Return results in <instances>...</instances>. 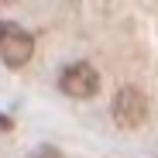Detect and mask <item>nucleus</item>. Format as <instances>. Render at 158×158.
<instances>
[{
	"instance_id": "f257e3e1",
	"label": "nucleus",
	"mask_w": 158,
	"mask_h": 158,
	"mask_svg": "<svg viewBox=\"0 0 158 158\" xmlns=\"http://www.w3.org/2000/svg\"><path fill=\"white\" fill-rule=\"evenodd\" d=\"M35 55V38L14 21H0V59H4L10 69L28 65Z\"/></svg>"
},
{
	"instance_id": "f03ea898",
	"label": "nucleus",
	"mask_w": 158,
	"mask_h": 158,
	"mask_svg": "<svg viewBox=\"0 0 158 158\" xmlns=\"http://www.w3.org/2000/svg\"><path fill=\"white\" fill-rule=\"evenodd\" d=\"M114 120L120 127H127V131L141 127L148 120V96H144V89H138V86L117 89V96H114Z\"/></svg>"
},
{
	"instance_id": "7ed1b4c3",
	"label": "nucleus",
	"mask_w": 158,
	"mask_h": 158,
	"mask_svg": "<svg viewBox=\"0 0 158 158\" xmlns=\"http://www.w3.org/2000/svg\"><path fill=\"white\" fill-rule=\"evenodd\" d=\"M59 86H62L69 96H76V100H83V96H96V89H100V72H96L89 62H72V65L62 72Z\"/></svg>"
},
{
	"instance_id": "20e7f679",
	"label": "nucleus",
	"mask_w": 158,
	"mask_h": 158,
	"mask_svg": "<svg viewBox=\"0 0 158 158\" xmlns=\"http://www.w3.org/2000/svg\"><path fill=\"white\" fill-rule=\"evenodd\" d=\"M31 158H59V151H55V148H38Z\"/></svg>"
}]
</instances>
